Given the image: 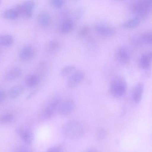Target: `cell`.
Returning a JSON list of instances; mask_svg holds the SVG:
<instances>
[{
  "label": "cell",
  "mask_w": 152,
  "mask_h": 152,
  "mask_svg": "<svg viewBox=\"0 0 152 152\" xmlns=\"http://www.w3.org/2000/svg\"><path fill=\"white\" fill-rule=\"evenodd\" d=\"M62 131L64 136L71 140H77L81 138L84 133L83 128L78 122L70 120L64 125Z\"/></svg>",
  "instance_id": "cell-1"
},
{
  "label": "cell",
  "mask_w": 152,
  "mask_h": 152,
  "mask_svg": "<svg viewBox=\"0 0 152 152\" xmlns=\"http://www.w3.org/2000/svg\"><path fill=\"white\" fill-rule=\"evenodd\" d=\"M127 87L125 79L122 76H118L114 78L111 82L109 87V91L113 97L119 98L125 93Z\"/></svg>",
  "instance_id": "cell-2"
},
{
  "label": "cell",
  "mask_w": 152,
  "mask_h": 152,
  "mask_svg": "<svg viewBox=\"0 0 152 152\" xmlns=\"http://www.w3.org/2000/svg\"><path fill=\"white\" fill-rule=\"evenodd\" d=\"M151 7L152 0H137L134 4L132 9L134 13L141 18L149 14Z\"/></svg>",
  "instance_id": "cell-3"
},
{
  "label": "cell",
  "mask_w": 152,
  "mask_h": 152,
  "mask_svg": "<svg viewBox=\"0 0 152 152\" xmlns=\"http://www.w3.org/2000/svg\"><path fill=\"white\" fill-rule=\"evenodd\" d=\"M35 5V2L32 0H28L21 5H18L15 9L19 15L23 16L28 18H31L32 16V10Z\"/></svg>",
  "instance_id": "cell-4"
},
{
  "label": "cell",
  "mask_w": 152,
  "mask_h": 152,
  "mask_svg": "<svg viewBox=\"0 0 152 152\" xmlns=\"http://www.w3.org/2000/svg\"><path fill=\"white\" fill-rule=\"evenodd\" d=\"M60 98L56 97L52 100L43 110L41 117L44 119H48L52 116L56 109H58L61 102Z\"/></svg>",
  "instance_id": "cell-5"
},
{
  "label": "cell",
  "mask_w": 152,
  "mask_h": 152,
  "mask_svg": "<svg viewBox=\"0 0 152 152\" xmlns=\"http://www.w3.org/2000/svg\"><path fill=\"white\" fill-rule=\"evenodd\" d=\"M75 108V103L71 99H68L62 102L61 101L58 108L60 114L67 115L71 114Z\"/></svg>",
  "instance_id": "cell-6"
},
{
  "label": "cell",
  "mask_w": 152,
  "mask_h": 152,
  "mask_svg": "<svg viewBox=\"0 0 152 152\" xmlns=\"http://www.w3.org/2000/svg\"><path fill=\"white\" fill-rule=\"evenodd\" d=\"M84 77V73L81 71L78 70L73 72L67 80V85L69 88H74L80 83Z\"/></svg>",
  "instance_id": "cell-7"
},
{
  "label": "cell",
  "mask_w": 152,
  "mask_h": 152,
  "mask_svg": "<svg viewBox=\"0 0 152 152\" xmlns=\"http://www.w3.org/2000/svg\"><path fill=\"white\" fill-rule=\"evenodd\" d=\"M115 57L119 63L125 64H127L130 60V56L128 50L124 47L119 48L116 51Z\"/></svg>",
  "instance_id": "cell-8"
},
{
  "label": "cell",
  "mask_w": 152,
  "mask_h": 152,
  "mask_svg": "<svg viewBox=\"0 0 152 152\" xmlns=\"http://www.w3.org/2000/svg\"><path fill=\"white\" fill-rule=\"evenodd\" d=\"M144 90V85L142 83L136 84L133 88L131 92V96L133 101L139 103L141 100Z\"/></svg>",
  "instance_id": "cell-9"
},
{
  "label": "cell",
  "mask_w": 152,
  "mask_h": 152,
  "mask_svg": "<svg viewBox=\"0 0 152 152\" xmlns=\"http://www.w3.org/2000/svg\"><path fill=\"white\" fill-rule=\"evenodd\" d=\"M34 54V48L31 45H27L23 48L20 52L19 58L22 61H28L32 58Z\"/></svg>",
  "instance_id": "cell-10"
},
{
  "label": "cell",
  "mask_w": 152,
  "mask_h": 152,
  "mask_svg": "<svg viewBox=\"0 0 152 152\" xmlns=\"http://www.w3.org/2000/svg\"><path fill=\"white\" fill-rule=\"evenodd\" d=\"M16 131L25 142L30 144L32 142L34 139V135L32 131L28 129L21 128L17 129Z\"/></svg>",
  "instance_id": "cell-11"
},
{
  "label": "cell",
  "mask_w": 152,
  "mask_h": 152,
  "mask_svg": "<svg viewBox=\"0 0 152 152\" xmlns=\"http://www.w3.org/2000/svg\"><path fill=\"white\" fill-rule=\"evenodd\" d=\"M95 29L98 34L104 36H110L113 35L115 33L113 28L102 24H97L95 26Z\"/></svg>",
  "instance_id": "cell-12"
},
{
  "label": "cell",
  "mask_w": 152,
  "mask_h": 152,
  "mask_svg": "<svg viewBox=\"0 0 152 152\" xmlns=\"http://www.w3.org/2000/svg\"><path fill=\"white\" fill-rule=\"evenodd\" d=\"M152 54L151 51L145 52L141 56L140 61L139 65L143 69L148 68L151 65L152 61Z\"/></svg>",
  "instance_id": "cell-13"
},
{
  "label": "cell",
  "mask_w": 152,
  "mask_h": 152,
  "mask_svg": "<svg viewBox=\"0 0 152 152\" xmlns=\"http://www.w3.org/2000/svg\"><path fill=\"white\" fill-rule=\"evenodd\" d=\"M39 80V77L37 75L31 74L26 76L24 81L27 86L29 88H32L38 83Z\"/></svg>",
  "instance_id": "cell-14"
},
{
  "label": "cell",
  "mask_w": 152,
  "mask_h": 152,
  "mask_svg": "<svg viewBox=\"0 0 152 152\" xmlns=\"http://www.w3.org/2000/svg\"><path fill=\"white\" fill-rule=\"evenodd\" d=\"M22 72L18 67H15L9 70L5 75L6 79L8 81L15 80L20 76Z\"/></svg>",
  "instance_id": "cell-15"
},
{
  "label": "cell",
  "mask_w": 152,
  "mask_h": 152,
  "mask_svg": "<svg viewBox=\"0 0 152 152\" xmlns=\"http://www.w3.org/2000/svg\"><path fill=\"white\" fill-rule=\"evenodd\" d=\"M37 20L38 24L39 26L45 27L50 24L51 19L50 15L48 14L42 12L39 15Z\"/></svg>",
  "instance_id": "cell-16"
},
{
  "label": "cell",
  "mask_w": 152,
  "mask_h": 152,
  "mask_svg": "<svg viewBox=\"0 0 152 152\" xmlns=\"http://www.w3.org/2000/svg\"><path fill=\"white\" fill-rule=\"evenodd\" d=\"M141 22V18L137 16L127 21L123 25V26L126 28H132L138 26Z\"/></svg>",
  "instance_id": "cell-17"
},
{
  "label": "cell",
  "mask_w": 152,
  "mask_h": 152,
  "mask_svg": "<svg viewBox=\"0 0 152 152\" xmlns=\"http://www.w3.org/2000/svg\"><path fill=\"white\" fill-rule=\"evenodd\" d=\"M73 26V21L71 19L67 20L61 24L60 29V31L63 34L68 33L72 30Z\"/></svg>",
  "instance_id": "cell-18"
},
{
  "label": "cell",
  "mask_w": 152,
  "mask_h": 152,
  "mask_svg": "<svg viewBox=\"0 0 152 152\" xmlns=\"http://www.w3.org/2000/svg\"><path fill=\"white\" fill-rule=\"evenodd\" d=\"M23 87L21 85H18L12 88L9 91V94L10 97L15 99L18 97L23 92Z\"/></svg>",
  "instance_id": "cell-19"
},
{
  "label": "cell",
  "mask_w": 152,
  "mask_h": 152,
  "mask_svg": "<svg viewBox=\"0 0 152 152\" xmlns=\"http://www.w3.org/2000/svg\"><path fill=\"white\" fill-rule=\"evenodd\" d=\"M13 42L12 37L9 35L4 34L0 36V45L8 46L12 45Z\"/></svg>",
  "instance_id": "cell-20"
},
{
  "label": "cell",
  "mask_w": 152,
  "mask_h": 152,
  "mask_svg": "<svg viewBox=\"0 0 152 152\" xmlns=\"http://www.w3.org/2000/svg\"><path fill=\"white\" fill-rule=\"evenodd\" d=\"M18 16V13L15 9L6 10L3 13V16L4 18L11 20L16 19Z\"/></svg>",
  "instance_id": "cell-21"
},
{
  "label": "cell",
  "mask_w": 152,
  "mask_h": 152,
  "mask_svg": "<svg viewBox=\"0 0 152 152\" xmlns=\"http://www.w3.org/2000/svg\"><path fill=\"white\" fill-rule=\"evenodd\" d=\"M75 68V67L73 65H69L65 66L61 72V76L64 78L67 77L73 72Z\"/></svg>",
  "instance_id": "cell-22"
},
{
  "label": "cell",
  "mask_w": 152,
  "mask_h": 152,
  "mask_svg": "<svg viewBox=\"0 0 152 152\" xmlns=\"http://www.w3.org/2000/svg\"><path fill=\"white\" fill-rule=\"evenodd\" d=\"M59 43L56 40L50 41L47 46V49L50 53H52L56 51L59 47Z\"/></svg>",
  "instance_id": "cell-23"
},
{
  "label": "cell",
  "mask_w": 152,
  "mask_h": 152,
  "mask_svg": "<svg viewBox=\"0 0 152 152\" xmlns=\"http://www.w3.org/2000/svg\"><path fill=\"white\" fill-rule=\"evenodd\" d=\"M13 118V115L7 113L2 115L0 118V122L2 124H6L11 121Z\"/></svg>",
  "instance_id": "cell-24"
},
{
  "label": "cell",
  "mask_w": 152,
  "mask_h": 152,
  "mask_svg": "<svg viewBox=\"0 0 152 152\" xmlns=\"http://www.w3.org/2000/svg\"><path fill=\"white\" fill-rule=\"evenodd\" d=\"M143 41L145 43L149 44H152V32H147L143 33L142 36Z\"/></svg>",
  "instance_id": "cell-25"
},
{
  "label": "cell",
  "mask_w": 152,
  "mask_h": 152,
  "mask_svg": "<svg viewBox=\"0 0 152 152\" xmlns=\"http://www.w3.org/2000/svg\"><path fill=\"white\" fill-rule=\"evenodd\" d=\"M52 4L57 8H60L63 5V0H50Z\"/></svg>",
  "instance_id": "cell-26"
},
{
  "label": "cell",
  "mask_w": 152,
  "mask_h": 152,
  "mask_svg": "<svg viewBox=\"0 0 152 152\" xmlns=\"http://www.w3.org/2000/svg\"><path fill=\"white\" fill-rule=\"evenodd\" d=\"M105 135V130L102 129H100L98 130L96 133V138L98 140L102 139L104 138Z\"/></svg>",
  "instance_id": "cell-27"
},
{
  "label": "cell",
  "mask_w": 152,
  "mask_h": 152,
  "mask_svg": "<svg viewBox=\"0 0 152 152\" xmlns=\"http://www.w3.org/2000/svg\"><path fill=\"white\" fill-rule=\"evenodd\" d=\"M89 28L88 26H85L82 28L79 33V35L80 37H83L86 36L88 33Z\"/></svg>",
  "instance_id": "cell-28"
},
{
  "label": "cell",
  "mask_w": 152,
  "mask_h": 152,
  "mask_svg": "<svg viewBox=\"0 0 152 152\" xmlns=\"http://www.w3.org/2000/svg\"><path fill=\"white\" fill-rule=\"evenodd\" d=\"M61 150V148L59 146H56L52 147L48 150V152H60Z\"/></svg>",
  "instance_id": "cell-29"
},
{
  "label": "cell",
  "mask_w": 152,
  "mask_h": 152,
  "mask_svg": "<svg viewBox=\"0 0 152 152\" xmlns=\"http://www.w3.org/2000/svg\"><path fill=\"white\" fill-rule=\"evenodd\" d=\"M6 94L3 91L0 90V102H3L5 99Z\"/></svg>",
  "instance_id": "cell-30"
},
{
  "label": "cell",
  "mask_w": 152,
  "mask_h": 152,
  "mask_svg": "<svg viewBox=\"0 0 152 152\" xmlns=\"http://www.w3.org/2000/svg\"><path fill=\"white\" fill-rule=\"evenodd\" d=\"M1 0H0V5L1 4Z\"/></svg>",
  "instance_id": "cell-31"
}]
</instances>
